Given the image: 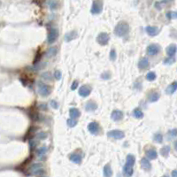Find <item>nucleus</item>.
<instances>
[{"label": "nucleus", "mask_w": 177, "mask_h": 177, "mask_svg": "<svg viewBox=\"0 0 177 177\" xmlns=\"http://www.w3.org/2000/svg\"><path fill=\"white\" fill-rule=\"evenodd\" d=\"M116 57H117V55H116L115 50H114V49L111 50V51H110V59H111L112 61H114V60L116 59Z\"/></svg>", "instance_id": "58836bf2"}, {"label": "nucleus", "mask_w": 177, "mask_h": 177, "mask_svg": "<svg viewBox=\"0 0 177 177\" xmlns=\"http://www.w3.org/2000/svg\"><path fill=\"white\" fill-rule=\"evenodd\" d=\"M42 168H43V166H42L40 163H36L31 166V171L33 172V174H35L36 172H37L38 170H40Z\"/></svg>", "instance_id": "2f4dec72"}, {"label": "nucleus", "mask_w": 177, "mask_h": 177, "mask_svg": "<svg viewBox=\"0 0 177 177\" xmlns=\"http://www.w3.org/2000/svg\"><path fill=\"white\" fill-rule=\"evenodd\" d=\"M69 159L72 162H74L75 164H80L81 161V156L80 154H77V153H73L70 155Z\"/></svg>", "instance_id": "412c9836"}, {"label": "nucleus", "mask_w": 177, "mask_h": 177, "mask_svg": "<svg viewBox=\"0 0 177 177\" xmlns=\"http://www.w3.org/2000/svg\"><path fill=\"white\" fill-rule=\"evenodd\" d=\"M149 66H150V62H149V59L147 58H143L138 62V68L141 70L148 68Z\"/></svg>", "instance_id": "ddd939ff"}, {"label": "nucleus", "mask_w": 177, "mask_h": 177, "mask_svg": "<svg viewBox=\"0 0 177 177\" xmlns=\"http://www.w3.org/2000/svg\"><path fill=\"white\" fill-rule=\"evenodd\" d=\"M123 116H124V114L120 110H114L112 114H111V118L112 120L114 121H120L123 119Z\"/></svg>", "instance_id": "9b49d317"}, {"label": "nucleus", "mask_w": 177, "mask_h": 177, "mask_svg": "<svg viewBox=\"0 0 177 177\" xmlns=\"http://www.w3.org/2000/svg\"><path fill=\"white\" fill-rule=\"evenodd\" d=\"M90 92H91V88L89 85H82L80 87V89L78 90L79 95L82 98L88 97L90 94Z\"/></svg>", "instance_id": "6e6552de"}, {"label": "nucleus", "mask_w": 177, "mask_h": 177, "mask_svg": "<svg viewBox=\"0 0 177 177\" xmlns=\"http://www.w3.org/2000/svg\"><path fill=\"white\" fill-rule=\"evenodd\" d=\"M162 3L161 2H156L155 3V7L157 8L158 10H161V8H162Z\"/></svg>", "instance_id": "a18cd8bd"}, {"label": "nucleus", "mask_w": 177, "mask_h": 177, "mask_svg": "<svg viewBox=\"0 0 177 177\" xmlns=\"http://www.w3.org/2000/svg\"><path fill=\"white\" fill-rule=\"evenodd\" d=\"M156 78H157V75H156L155 72L151 71V72H149L148 74L146 75V80L149 81H154Z\"/></svg>", "instance_id": "7c9ffc66"}, {"label": "nucleus", "mask_w": 177, "mask_h": 177, "mask_svg": "<svg viewBox=\"0 0 177 177\" xmlns=\"http://www.w3.org/2000/svg\"><path fill=\"white\" fill-rule=\"evenodd\" d=\"M109 40H110V36L106 32H102L100 33L98 37H97V42L102 46H105L109 43Z\"/></svg>", "instance_id": "39448f33"}, {"label": "nucleus", "mask_w": 177, "mask_h": 177, "mask_svg": "<svg viewBox=\"0 0 177 177\" xmlns=\"http://www.w3.org/2000/svg\"><path fill=\"white\" fill-rule=\"evenodd\" d=\"M174 149H175V151H177V140H176V141L174 142Z\"/></svg>", "instance_id": "de8ad7c7"}, {"label": "nucleus", "mask_w": 177, "mask_h": 177, "mask_svg": "<svg viewBox=\"0 0 177 177\" xmlns=\"http://www.w3.org/2000/svg\"><path fill=\"white\" fill-rule=\"evenodd\" d=\"M37 89H38V93L42 97H48L50 92H51V88L47 83H44L43 81H38L37 82Z\"/></svg>", "instance_id": "f03ea898"}, {"label": "nucleus", "mask_w": 177, "mask_h": 177, "mask_svg": "<svg viewBox=\"0 0 177 177\" xmlns=\"http://www.w3.org/2000/svg\"><path fill=\"white\" fill-rule=\"evenodd\" d=\"M97 108H98V105L92 100H90L85 105V110L87 112H93V111L97 110Z\"/></svg>", "instance_id": "2eb2a0df"}, {"label": "nucleus", "mask_w": 177, "mask_h": 177, "mask_svg": "<svg viewBox=\"0 0 177 177\" xmlns=\"http://www.w3.org/2000/svg\"><path fill=\"white\" fill-rule=\"evenodd\" d=\"M46 152H47V147L42 146L37 150V156L39 158H43V156H44Z\"/></svg>", "instance_id": "c85d7f7f"}, {"label": "nucleus", "mask_w": 177, "mask_h": 177, "mask_svg": "<svg viewBox=\"0 0 177 177\" xmlns=\"http://www.w3.org/2000/svg\"><path fill=\"white\" fill-rule=\"evenodd\" d=\"M129 30H130V28H129V25L127 22H120L115 26L113 32L117 36L123 37V36H126L129 33Z\"/></svg>", "instance_id": "f257e3e1"}, {"label": "nucleus", "mask_w": 177, "mask_h": 177, "mask_svg": "<svg viewBox=\"0 0 177 177\" xmlns=\"http://www.w3.org/2000/svg\"><path fill=\"white\" fill-rule=\"evenodd\" d=\"M101 78L104 79V80H108V79H110V78H111L110 73H108V72H105V73H104V74L101 75Z\"/></svg>", "instance_id": "ea45409f"}, {"label": "nucleus", "mask_w": 177, "mask_h": 177, "mask_svg": "<svg viewBox=\"0 0 177 177\" xmlns=\"http://www.w3.org/2000/svg\"><path fill=\"white\" fill-rule=\"evenodd\" d=\"M161 48L159 44H150L148 47H147V54L150 55V56H155L157 55L160 51Z\"/></svg>", "instance_id": "423d86ee"}, {"label": "nucleus", "mask_w": 177, "mask_h": 177, "mask_svg": "<svg viewBox=\"0 0 177 177\" xmlns=\"http://www.w3.org/2000/svg\"><path fill=\"white\" fill-rule=\"evenodd\" d=\"M67 123L68 125V127L73 128V127H75L77 125V120H76V119H68Z\"/></svg>", "instance_id": "c9c22d12"}, {"label": "nucleus", "mask_w": 177, "mask_h": 177, "mask_svg": "<svg viewBox=\"0 0 177 177\" xmlns=\"http://www.w3.org/2000/svg\"><path fill=\"white\" fill-rule=\"evenodd\" d=\"M54 77L56 80H60L61 79V72L59 70H56L54 73Z\"/></svg>", "instance_id": "37998d69"}, {"label": "nucleus", "mask_w": 177, "mask_h": 177, "mask_svg": "<svg viewBox=\"0 0 177 177\" xmlns=\"http://www.w3.org/2000/svg\"><path fill=\"white\" fill-rule=\"evenodd\" d=\"M77 36V33L75 32V31H70V32L67 33L66 36H65V41L66 42H70L72 40L75 39Z\"/></svg>", "instance_id": "5701e85b"}, {"label": "nucleus", "mask_w": 177, "mask_h": 177, "mask_svg": "<svg viewBox=\"0 0 177 177\" xmlns=\"http://www.w3.org/2000/svg\"><path fill=\"white\" fill-rule=\"evenodd\" d=\"M39 108L42 110V111H46L47 110V105L46 104H41V105L39 106Z\"/></svg>", "instance_id": "c03bdc74"}, {"label": "nucleus", "mask_w": 177, "mask_h": 177, "mask_svg": "<svg viewBox=\"0 0 177 177\" xmlns=\"http://www.w3.org/2000/svg\"><path fill=\"white\" fill-rule=\"evenodd\" d=\"M88 129L89 131L92 134V135H97L98 134L99 130H100V127H99V124L96 121H93L90 122L88 126Z\"/></svg>", "instance_id": "1a4fd4ad"}, {"label": "nucleus", "mask_w": 177, "mask_h": 177, "mask_svg": "<svg viewBox=\"0 0 177 177\" xmlns=\"http://www.w3.org/2000/svg\"><path fill=\"white\" fill-rule=\"evenodd\" d=\"M176 90H177V81H174L166 89V93L168 95H172Z\"/></svg>", "instance_id": "4468645a"}, {"label": "nucleus", "mask_w": 177, "mask_h": 177, "mask_svg": "<svg viewBox=\"0 0 177 177\" xmlns=\"http://www.w3.org/2000/svg\"><path fill=\"white\" fill-rule=\"evenodd\" d=\"M104 175H105V177H112V170L109 164L106 165L105 168H104Z\"/></svg>", "instance_id": "393cba45"}, {"label": "nucleus", "mask_w": 177, "mask_h": 177, "mask_svg": "<svg viewBox=\"0 0 177 177\" xmlns=\"http://www.w3.org/2000/svg\"><path fill=\"white\" fill-rule=\"evenodd\" d=\"M163 177H168V175H164Z\"/></svg>", "instance_id": "09e8293b"}, {"label": "nucleus", "mask_w": 177, "mask_h": 177, "mask_svg": "<svg viewBox=\"0 0 177 177\" xmlns=\"http://www.w3.org/2000/svg\"><path fill=\"white\" fill-rule=\"evenodd\" d=\"M78 85H79V83L77 81H74L72 83V85H71V90H75L77 88H78Z\"/></svg>", "instance_id": "79ce46f5"}, {"label": "nucleus", "mask_w": 177, "mask_h": 177, "mask_svg": "<svg viewBox=\"0 0 177 177\" xmlns=\"http://www.w3.org/2000/svg\"><path fill=\"white\" fill-rule=\"evenodd\" d=\"M133 172H134L133 166H128V165L125 164L124 168H123V173H124L125 176H126V177H131L132 174H133Z\"/></svg>", "instance_id": "f3484780"}, {"label": "nucleus", "mask_w": 177, "mask_h": 177, "mask_svg": "<svg viewBox=\"0 0 177 177\" xmlns=\"http://www.w3.org/2000/svg\"><path fill=\"white\" fill-rule=\"evenodd\" d=\"M153 140L154 142L158 143H161L163 142V136L160 133H156L153 136Z\"/></svg>", "instance_id": "c756f323"}, {"label": "nucleus", "mask_w": 177, "mask_h": 177, "mask_svg": "<svg viewBox=\"0 0 177 177\" xmlns=\"http://www.w3.org/2000/svg\"><path fill=\"white\" fill-rule=\"evenodd\" d=\"M172 177H177V170H174L172 172Z\"/></svg>", "instance_id": "49530a36"}, {"label": "nucleus", "mask_w": 177, "mask_h": 177, "mask_svg": "<svg viewBox=\"0 0 177 177\" xmlns=\"http://www.w3.org/2000/svg\"><path fill=\"white\" fill-rule=\"evenodd\" d=\"M175 62V59L174 57H168L164 59V64L165 65H172Z\"/></svg>", "instance_id": "f704fd0d"}, {"label": "nucleus", "mask_w": 177, "mask_h": 177, "mask_svg": "<svg viewBox=\"0 0 177 177\" xmlns=\"http://www.w3.org/2000/svg\"><path fill=\"white\" fill-rule=\"evenodd\" d=\"M57 53H58V48L56 46H52V47H50L48 50L46 51V56L48 58H51V57L56 56Z\"/></svg>", "instance_id": "aec40b11"}, {"label": "nucleus", "mask_w": 177, "mask_h": 177, "mask_svg": "<svg viewBox=\"0 0 177 177\" xmlns=\"http://www.w3.org/2000/svg\"><path fill=\"white\" fill-rule=\"evenodd\" d=\"M166 54H168V57H174L176 51H177V46H176V44H172L168 45V48H166Z\"/></svg>", "instance_id": "f8f14e48"}, {"label": "nucleus", "mask_w": 177, "mask_h": 177, "mask_svg": "<svg viewBox=\"0 0 177 177\" xmlns=\"http://www.w3.org/2000/svg\"><path fill=\"white\" fill-rule=\"evenodd\" d=\"M48 6L51 10V11H54V10L58 9L59 7V3L57 0H48Z\"/></svg>", "instance_id": "b1692460"}, {"label": "nucleus", "mask_w": 177, "mask_h": 177, "mask_svg": "<svg viewBox=\"0 0 177 177\" xmlns=\"http://www.w3.org/2000/svg\"><path fill=\"white\" fill-rule=\"evenodd\" d=\"M169 152H170V146H168V145H166V146L160 149V154L163 157H168Z\"/></svg>", "instance_id": "cd10ccee"}, {"label": "nucleus", "mask_w": 177, "mask_h": 177, "mask_svg": "<svg viewBox=\"0 0 177 177\" xmlns=\"http://www.w3.org/2000/svg\"><path fill=\"white\" fill-rule=\"evenodd\" d=\"M103 6H104L103 0H93L90 13L92 14H99L103 11Z\"/></svg>", "instance_id": "7ed1b4c3"}, {"label": "nucleus", "mask_w": 177, "mask_h": 177, "mask_svg": "<svg viewBox=\"0 0 177 177\" xmlns=\"http://www.w3.org/2000/svg\"><path fill=\"white\" fill-rule=\"evenodd\" d=\"M145 31H146V33L149 36H155L160 33V28L158 27H155V26H148V27L145 28Z\"/></svg>", "instance_id": "9d476101"}, {"label": "nucleus", "mask_w": 177, "mask_h": 177, "mask_svg": "<svg viewBox=\"0 0 177 177\" xmlns=\"http://www.w3.org/2000/svg\"><path fill=\"white\" fill-rule=\"evenodd\" d=\"M159 99H160V94H159L158 92L152 91V92H151L150 94L148 95V100H149V102H151V103L157 102Z\"/></svg>", "instance_id": "dca6fc26"}, {"label": "nucleus", "mask_w": 177, "mask_h": 177, "mask_svg": "<svg viewBox=\"0 0 177 177\" xmlns=\"http://www.w3.org/2000/svg\"><path fill=\"white\" fill-rule=\"evenodd\" d=\"M168 137L169 139L177 137V129H174L169 130V131L168 132Z\"/></svg>", "instance_id": "473e14b6"}, {"label": "nucleus", "mask_w": 177, "mask_h": 177, "mask_svg": "<svg viewBox=\"0 0 177 177\" xmlns=\"http://www.w3.org/2000/svg\"><path fill=\"white\" fill-rule=\"evenodd\" d=\"M50 103V106L52 107V108H54V109H58V108H59V104H58L57 101H55V100H51Z\"/></svg>", "instance_id": "a19ab883"}, {"label": "nucleus", "mask_w": 177, "mask_h": 177, "mask_svg": "<svg viewBox=\"0 0 177 177\" xmlns=\"http://www.w3.org/2000/svg\"><path fill=\"white\" fill-rule=\"evenodd\" d=\"M135 161H136V159L132 155V154H129L127 156V160H126V165L128 166H134L135 165Z\"/></svg>", "instance_id": "bb28decb"}, {"label": "nucleus", "mask_w": 177, "mask_h": 177, "mask_svg": "<svg viewBox=\"0 0 177 177\" xmlns=\"http://www.w3.org/2000/svg\"><path fill=\"white\" fill-rule=\"evenodd\" d=\"M36 137L38 139L40 140H44V139H46L47 137H48V134L46 132H39L37 135H36Z\"/></svg>", "instance_id": "4c0bfd02"}, {"label": "nucleus", "mask_w": 177, "mask_h": 177, "mask_svg": "<svg viewBox=\"0 0 177 177\" xmlns=\"http://www.w3.org/2000/svg\"><path fill=\"white\" fill-rule=\"evenodd\" d=\"M133 116L137 119H142L143 117V112L140 108H136L133 111Z\"/></svg>", "instance_id": "a878e982"}, {"label": "nucleus", "mask_w": 177, "mask_h": 177, "mask_svg": "<svg viewBox=\"0 0 177 177\" xmlns=\"http://www.w3.org/2000/svg\"><path fill=\"white\" fill-rule=\"evenodd\" d=\"M58 37H59V29L56 28H51L49 31V34L47 36L48 44H51L55 43L58 39Z\"/></svg>", "instance_id": "20e7f679"}, {"label": "nucleus", "mask_w": 177, "mask_h": 177, "mask_svg": "<svg viewBox=\"0 0 177 177\" xmlns=\"http://www.w3.org/2000/svg\"><path fill=\"white\" fill-rule=\"evenodd\" d=\"M69 115L71 119H77L81 116V112L77 108H71L69 110Z\"/></svg>", "instance_id": "a211bd4d"}, {"label": "nucleus", "mask_w": 177, "mask_h": 177, "mask_svg": "<svg viewBox=\"0 0 177 177\" xmlns=\"http://www.w3.org/2000/svg\"><path fill=\"white\" fill-rule=\"evenodd\" d=\"M141 166L142 168L144 169V170H150L151 168V162L149 161L148 159L146 158H143L141 160Z\"/></svg>", "instance_id": "6ab92c4d"}, {"label": "nucleus", "mask_w": 177, "mask_h": 177, "mask_svg": "<svg viewBox=\"0 0 177 177\" xmlns=\"http://www.w3.org/2000/svg\"><path fill=\"white\" fill-rule=\"evenodd\" d=\"M146 156L149 160H156L158 157V153L154 149H150L146 151Z\"/></svg>", "instance_id": "4be33fe9"}, {"label": "nucleus", "mask_w": 177, "mask_h": 177, "mask_svg": "<svg viewBox=\"0 0 177 177\" xmlns=\"http://www.w3.org/2000/svg\"><path fill=\"white\" fill-rule=\"evenodd\" d=\"M107 137L109 138H113V139H117V140H120V139H122L124 138L125 137V134L120 131V130H118V129H115V130H111L107 133Z\"/></svg>", "instance_id": "0eeeda50"}, {"label": "nucleus", "mask_w": 177, "mask_h": 177, "mask_svg": "<svg viewBox=\"0 0 177 177\" xmlns=\"http://www.w3.org/2000/svg\"><path fill=\"white\" fill-rule=\"evenodd\" d=\"M41 76H42V78H43L44 81H50L51 79H52V75H51V74H50V72L44 73V74L42 75Z\"/></svg>", "instance_id": "72a5a7b5"}, {"label": "nucleus", "mask_w": 177, "mask_h": 177, "mask_svg": "<svg viewBox=\"0 0 177 177\" xmlns=\"http://www.w3.org/2000/svg\"><path fill=\"white\" fill-rule=\"evenodd\" d=\"M166 17H168V19H174V20H176L177 19V11H174V12H173V11H170V12H168V13H166Z\"/></svg>", "instance_id": "e433bc0d"}]
</instances>
